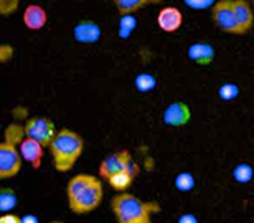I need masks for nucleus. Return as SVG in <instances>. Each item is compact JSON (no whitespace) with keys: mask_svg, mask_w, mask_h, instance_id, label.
Listing matches in <instances>:
<instances>
[{"mask_svg":"<svg viewBox=\"0 0 254 223\" xmlns=\"http://www.w3.org/2000/svg\"><path fill=\"white\" fill-rule=\"evenodd\" d=\"M66 197H68V205L73 214H91L103 202V182L94 175L78 174L69 179L68 187H66Z\"/></svg>","mask_w":254,"mask_h":223,"instance_id":"nucleus-1","label":"nucleus"},{"mask_svg":"<svg viewBox=\"0 0 254 223\" xmlns=\"http://www.w3.org/2000/svg\"><path fill=\"white\" fill-rule=\"evenodd\" d=\"M111 210L116 223H152V215L159 214L160 205L157 202L140 200L134 194L121 192L111 200Z\"/></svg>","mask_w":254,"mask_h":223,"instance_id":"nucleus-2","label":"nucleus"},{"mask_svg":"<svg viewBox=\"0 0 254 223\" xmlns=\"http://www.w3.org/2000/svg\"><path fill=\"white\" fill-rule=\"evenodd\" d=\"M48 148H50V154H52L53 167L58 172L64 174V172L73 169L81 154H83L84 141L78 133L64 128L62 131H58Z\"/></svg>","mask_w":254,"mask_h":223,"instance_id":"nucleus-3","label":"nucleus"},{"mask_svg":"<svg viewBox=\"0 0 254 223\" xmlns=\"http://www.w3.org/2000/svg\"><path fill=\"white\" fill-rule=\"evenodd\" d=\"M211 18L218 30L230 35H243L238 25L235 10H233V0H216L211 7Z\"/></svg>","mask_w":254,"mask_h":223,"instance_id":"nucleus-4","label":"nucleus"},{"mask_svg":"<svg viewBox=\"0 0 254 223\" xmlns=\"http://www.w3.org/2000/svg\"><path fill=\"white\" fill-rule=\"evenodd\" d=\"M23 129H25V138L37 141L43 148L52 144V141L57 136V128H55L53 121L50 118H43V116L30 118L23 124Z\"/></svg>","mask_w":254,"mask_h":223,"instance_id":"nucleus-5","label":"nucleus"},{"mask_svg":"<svg viewBox=\"0 0 254 223\" xmlns=\"http://www.w3.org/2000/svg\"><path fill=\"white\" fill-rule=\"evenodd\" d=\"M22 155L17 146L0 143V179H12L22 169Z\"/></svg>","mask_w":254,"mask_h":223,"instance_id":"nucleus-6","label":"nucleus"},{"mask_svg":"<svg viewBox=\"0 0 254 223\" xmlns=\"http://www.w3.org/2000/svg\"><path fill=\"white\" fill-rule=\"evenodd\" d=\"M132 162H134V159H132V154L129 150L113 152V154H109L108 157H104L103 162L99 164V175L108 180L111 175L118 174L121 170L129 169V165Z\"/></svg>","mask_w":254,"mask_h":223,"instance_id":"nucleus-7","label":"nucleus"},{"mask_svg":"<svg viewBox=\"0 0 254 223\" xmlns=\"http://www.w3.org/2000/svg\"><path fill=\"white\" fill-rule=\"evenodd\" d=\"M191 119V109L190 106L184 101H174L164 109L162 121L169 128H184L190 123Z\"/></svg>","mask_w":254,"mask_h":223,"instance_id":"nucleus-8","label":"nucleus"},{"mask_svg":"<svg viewBox=\"0 0 254 223\" xmlns=\"http://www.w3.org/2000/svg\"><path fill=\"white\" fill-rule=\"evenodd\" d=\"M157 25H159L162 32L175 33L184 25V12L179 7H175V5L162 7L159 13H157Z\"/></svg>","mask_w":254,"mask_h":223,"instance_id":"nucleus-9","label":"nucleus"},{"mask_svg":"<svg viewBox=\"0 0 254 223\" xmlns=\"http://www.w3.org/2000/svg\"><path fill=\"white\" fill-rule=\"evenodd\" d=\"M101 35H103V32H101L99 23L91 18L79 20L73 28V37L78 43H84V45L96 43L101 40Z\"/></svg>","mask_w":254,"mask_h":223,"instance_id":"nucleus-10","label":"nucleus"},{"mask_svg":"<svg viewBox=\"0 0 254 223\" xmlns=\"http://www.w3.org/2000/svg\"><path fill=\"white\" fill-rule=\"evenodd\" d=\"M22 20H23V25L28 30H32V32H38V30H42L45 25H47L48 13H47V10L42 7V5L30 3L23 10Z\"/></svg>","mask_w":254,"mask_h":223,"instance_id":"nucleus-11","label":"nucleus"},{"mask_svg":"<svg viewBox=\"0 0 254 223\" xmlns=\"http://www.w3.org/2000/svg\"><path fill=\"white\" fill-rule=\"evenodd\" d=\"M215 57H216L215 47L210 43L198 42V43H191L189 47L190 62L198 65V67H208V65H213Z\"/></svg>","mask_w":254,"mask_h":223,"instance_id":"nucleus-12","label":"nucleus"},{"mask_svg":"<svg viewBox=\"0 0 254 223\" xmlns=\"http://www.w3.org/2000/svg\"><path fill=\"white\" fill-rule=\"evenodd\" d=\"M233 10H235L238 25L241 28V33L245 35L254 27V12L248 0H233Z\"/></svg>","mask_w":254,"mask_h":223,"instance_id":"nucleus-13","label":"nucleus"},{"mask_svg":"<svg viewBox=\"0 0 254 223\" xmlns=\"http://www.w3.org/2000/svg\"><path fill=\"white\" fill-rule=\"evenodd\" d=\"M20 155H22V159L27 160L32 167L38 169L43 160V146L37 143V141L25 138L22 141V144H20Z\"/></svg>","mask_w":254,"mask_h":223,"instance_id":"nucleus-14","label":"nucleus"},{"mask_svg":"<svg viewBox=\"0 0 254 223\" xmlns=\"http://www.w3.org/2000/svg\"><path fill=\"white\" fill-rule=\"evenodd\" d=\"M139 170H140L139 164L132 162V164L129 165V169L121 170V172H118V174L109 177V179H108L109 185L113 187L114 190H118V192H126L132 185V182H134L137 174H139Z\"/></svg>","mask_w":254,"mask_h":223,"instance_id":"nucleus-15","label":"nucleus"},{"mask_svg":"<svg viewBox=\"0 0 254 223\" xmlns=\"http://www.w3.org/2000/svg\"><path fill=\"white\" fill-rule=\"evenodd\" d=\"M164 0H113L114 7L118 8L121 17L124 15H134L137 10L147 7V5L162 3Z\"/></svg>","mask_w":254,"mask_h":223,"instance_id":"nucleus-16","label":"nucleus"},{"mask_svg":"<svg viewBox=\"0 0 254 223\" xmlns=\"http://www.w3.org/2000/svg\"><path fill=\"white\" fill-rule=\"evenodd\" d=\"M25 139V129L23 126L20 124H10L7 129H5V143L8 144H22V141Z\"/></svg>","mask_w":254,"mask_h":223,"instance_id":"nucleus-17","label":"nucleus"},{"mask_svg":"<svg viewBox=\"0 0 254 223\" xmlns=\"http://www.w3.org/2000/svg\"><path fill=\"white\" fill-rule=\"evenodd\" d=\"M17 205V194L12 189H0V212H10Z\"/></svg>","mask_w":254,"mask_h":223,"instance_id":"nucleus-18","label":"nucleus"},{"mask_svg":"<svg viewBox=\"0 0 254 223\" xmlns=\"http://www.w3.org/2000/svg\"><path fill=\"white\" fill-rule=\"evenodd\" d=\"M254 175V170L250 164H238L235 169H233V177H235L236 182L240 184H248Z\"/></svg>","mask_w":254,"mask_h":223,"instance_id":"nucleus-19","label":"nucleus"},{"mask_svg":"<svg viewBox=\"0 0 254 223\" xmlns=\"http://www.w3.org/2000/svg\"><path fill=\"white\" fill-rule=\"evenodd\" d=\"M155 86H157V79L150 73H140L135 78V88L139 89L140 93H149Z\"/></svg>","mask_w":254,"mask_h":223,"instance_id":"nucleus-20","label":"nucleus"},{"mask_svg":"<svg viewBox=\"0 0 254 223\" xmlns=\"http://www.w3.org/2000/svg\"><path fill=\"white\" fill-rule=\"evenodd\" d=\"M240 96V86L235 83H225L218 88V98L221 101H233Z\"/></svg>","mask_w":254,"mask_h":223,"instance_id":"nucleus-21","label":"nucleus"},{"mask_svg":"<svg viewBox=\"0 0 254 223\" xmlns=\"http://www.w3.org/2000/svg\"><path fill=\"white\" fill-rule=\"evenodd\" d=\"M175 187L180 192H189L195 187V177H193V174H190V172H182V174L177 175Z\"/></svg>","mask_w":254,"mask_h":223,"instance_id":"nucleus-22","label":"nucleus"},{"mask_svg":"<svg viewBox=\"0 0 254 223\" xmlns=\"http://www.w3.org/2000/svg\"><path fill=\"white\" fill-rule=\"evenodd\" d=\"M137 20L134 18V15H124L121 17V25H119V35L123 38L129 37V35L135 30Z\"/></svg>","mask_w":254,"mask_h":223,"instance_id":"nucleus-23","label":"nucleus"},{"mask_svg":"<svg viewBox=\"0 0 254 223\" xmlns=\"http://www.w3.org/2000/svg\"><path fill=\"white\" fill-rule=\"evenodd\" d=\"M20 8V0H0V17H12Z\"/></svg>","mask_w":254,"mask_h":223,"instance_id":"nucleus-24","label":"nucleus"},{"mask_svg":"<svg viewBox=\"0 0 254 223\" xmlns=\"http://www.w3.org/2000/svg\"><path fill=\"white\" fill-rule=\"evenodd\" d=\"M187 7H190L193 10H206L211 8L216 3V0H184Z\"/></svg>","mask_w":254,"mask_h":223,"instance_id":"nucleus-25","label":"nucleus"},{"mask_svg":"<svg viewBox=\"0 0 254 223\" xmlns=\"http://www.w3.org/2000/svg\"><path fill=\"white\" fill-rule=\"evenodd\" d=\"M0 223H22V219L13 214H3L0 215Z\"/></svg>","mask_w":254,"mask_h":223,"instance_id":"nucleus-26","label":"nucleus"},{"mask_svg":"<svg viewBox=\"0 0 254 223\" xmlns=\"http://www.w3.org/2000/svg\"><path fill=\"white\" fill-rule=\"evenodd\" d=\"M12 57V47L10 45H2L0 47V62H7Z\"/></svg>","mask_w":254,"mask_h":223,"instance_id":"nucleus-27","label":"nucleus"},{"mask_svg":"<svg viewBox=\"0 0 254 223\" xmlns=\"http://www.w3.org/2000/svg\"><path fill=\"white\" fill-rule=\"evenodd\" d=\"M179 223H198V219L196 217H193V215H182L180 219H179Z\"/></svg>","mask_w":254,"mask_h":223,"instance_id":"nucleus-28","label":"nucleus"},{"mask_svg":"<svg viewBox=\"0 0 254 223\" xmlns=\"http://www.w3.org/2000/svg\"><path fill=\"white\" fill-rule=\"evenodd\" d=\"M22 223H37V220L33 217H27V219H22Z\"/></svg>","mask_w":254,"mask_h":223,"instance_id":"nucleus-29","label":"nucleus"},{"mask_svg":"<svg viewBox=\"0 0 254 223\" xmlns=\"http://www.w3.org/2000/svg\"><path fill=\"white\" fill-rule=\"evenodd\" d=\"M52 223H64V222H52Z\"/></svg>","mask_w":254,"mask_h":223,"instance_id":"nucleus-30","label":"nucleus"},{"mask_svg":"<svg viewBox=\"0 0 254 223\" xmlns=\"http://www.w3.org/2000/svg\"><path fill=\"white\" fill-rule=\"evenodd\" d=\"M253 5H254V0H253Z\"/></svg>","mask_w":254,"mask_h":223,"instance_id":"nucleus-31","label":"nucleus"}]
</instances>
